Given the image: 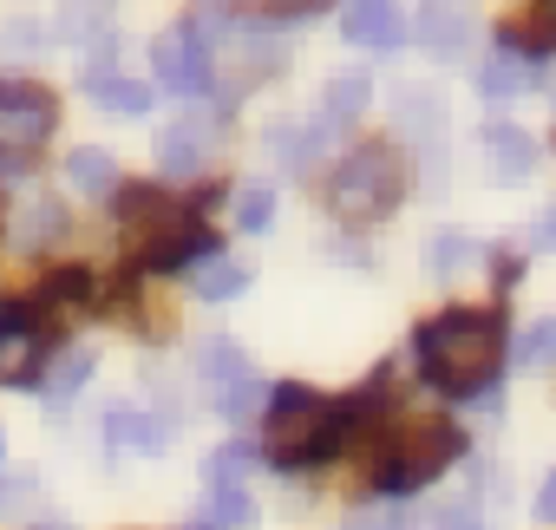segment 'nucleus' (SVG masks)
<instances>
[{
    "label": "nucleus",
    "instance_id": "9d476101",
    "mask_svg": "<svg viewBox=\"0 0 556 530\" xmlns=\"http://www.w3.org/2000/svg\"><path fill=\"white\" fill-rule=\"evenodd\" d=\"M341 34L367 53H393L406 40V14H400V0H348L341 8Z\"/></svg>",
    "mask_w": 556,
    "mask_h": 530
},
{
    "label": "nucleus",
    "instance_id": "a878e982",
    "mask_svg": "<svg viewBox=\"0 0 556 530\" xmlns=\"http://www.w3.org/2000/svg\"><path fill=\"white\" fill-rule=\"evenodd\" d=\"M249 465H255L249 445H223V452H210V491H236Z\"/></svg>",
    "mask_w": 556,
    "mask_h": 530
},
{
    "label": "nucleus",
    "instance_id": "39448f33",
    "mask_svg": "<svg viewBox=\"0 0 556 530\" xmlns=\"http://www.w3.org/2000/svg\"><path fill=\"white\" fill-rule=\"evenodd\" d=\"M400 203V157L387 144H361L341 157V171L328 177V210L341 223H374Z\"/></svg>",
    "mask_w": 556,
    "mask_h": 530
},
{
    "label": "nucleus",
    "instance_id": "bb28decb",
    "mask_svg": "<svg viewBox=\"0 0 556 530\" xmlns=\"http://www.w3.org/2000/svg\"><path fill=\"white\" fill-rule=\"evenodd\" d=\"M517 361H523V367H549V361H556V321H530V328L517 335Z\"/></svg>",
    "mask_w": 556,
    "mask_h": 530
},
{
    "label": "nucleus",
    "instance_id": "f8f14e48",
    "mask_svg": "<svg viewBox=\"0 0 556 530\" xmlns=\"http://www.w3.org/2000/svg\"><path fill=\"white\" fill-rule=\"evenodd\" d=\"M419 47L426 53H439V60H458L465 47H471V21L458 14V8H445V0H432V8H419Z\"/></svg>",
    "mask_w": 556,
    "mask_h": 530
},
{
    "label": "nucleus",
    "instance_id": "f257e3e1",
    "mask_svg": "<svg viewBox=\"0 0 556 530\" xmlns=\"http://www.w3.org/2000/svg\"><path fill=\"white\" fill-rule=\"evenodd\" d=\"M413 354L439 393H458V400L491 393V380L504 367V315L497 308H445L439 321H426L413 335Z\"/></svg>",
    "mask_w": 556,
    "mask_h": 530
},
{
    "label": "nucleus",
    "instance_id": "6e6552de",
    "mask_svg": "<svg viewBox=\"0 0 556 530\" xmlns=\"http://www.w3.org/2000/svg\"><path fill=\"white\" fill-rule=\"evenodd\" d=\"M151 66H157V86L177 92V99L210 92L216 66H210V34H203V21H184V27L157 34V40H151Z\"/></svg>",
    "mask_w": 556,
    "mask_h": 530
},
{
    "label": "nucleus",
    "instance_id": "393cba45",
    "mask_svg": "<svg viewBox=\"0 0 556 530\" xmlns=\"http://www.w3.org/2000/svg\"><path fill=\"white\" fill-rule=\"evenodd\" d=\"M400 125H406V131H419V138H439V125H445V118H439V99L406 86V92H400Z\"/></svg>",
    "mask_w": 556,
    "mask_h": 530
},
{
    "label": "nucleus",
    "instance_id": "9b49d317",
    "mask_svg": "<svg viewBox=\"0 0 556 530\" xmlns=\"http://www.w3.org/2000/svg\"><path fill=\"white\" fill-rule=\"evenodd\" d=\"M210 118H177L164 138H157V171L164 177H197L203 164H210Z\"/></svg>",
    "mask_w": 556,
    "mask_h": 530
},
{
    "label": "nucleus",
    "instance_id": "5701e85b",
    "mask_svg": "<svg viewBox=\"0 0 556 530\" xmlns=\"http://www.w3.org/2000/svg\"><path fill=\"white\" fill-rule=\"evenodd\" d=\"M86 295H92V276H86V269H53V276L40 282L34 308H73V302H86Z\"/></svg>",
    "mask_w": 556,
    "mask_h": 530
},
{
    "label": "nucleus",
    "instance_id": "6ab92c4d",
    "mask_svg": "<svg viewBox=\"0 0 556 530\" xmlns=\"http://www.w3.org/2000/svg\"><path fill=\"white\" fill-rule=\"evenodd\" d=\"M242 289H249V269H242V262H223V255L197 262V295H203V302H229V295H242Z\"/></svg>",
    "mask_w": 556,
    "mask_h": 530
},
{
    "label": "nucleus",
    "instance_id": "c756f323",
    "mask_svg": "<svg viewBox=\"0 0 556 530\" xmlns=\"http://www.w3.org/2000/svg\"><path fill=\"white\" fill-rule=\"evenodd\" d=\"M348 530H406V517L400 510H361V517H348Z\"/></svg>",
    "mask_w": 556,
    "mask_h": 530
},
{
    "label": "nucleus",
    "instance_id": "a211bd4d",
    "mask_svg": "<svg viewBox=\"0 0 556 530\" xmlns=\"http://www.w3.org/2000/svg\"><path fill=\"white\" fill-rule=\"evenodd\" d=\"M105 432H112V445H138V452H157L164 445V426L144 419L138 406H112L105 413Z\"/></svg>",
    "mask_w": 556,
    "mask_h": 530
},
{
    "label": "nucleus",
    "instance_id": "f3484780",
    "mask_svg": "<svg viewBox=\"0 0 556 530\" xmlns=\"http://www.w3.org/2000/svg\"><path fill=\"white\" fill-rule=\"evenodd\" d=\"M66 177H73L79 197H112V190H118V164H112V151H73V157H66Z\"/></svg>",
    "mask_w": 556,
    "mask_h": 530
},
{
    "label": "nucleus",
    "instance_id": "dca6fc26",
    "mask_svg": "<svg viewBox=\"0 0 556 530\" xmlns=\"http://www.w3.org/2000/svg\"><path fill=\"white\" fill-rule=\"evenodd\" d=\"M478 86H484V99H517L523 86H536V60H523V53H497V60L478 73Z\"/></svg>",
    "mask_w": 556,
    "mask_h": 530
},
{
    "label": "nucleus",
    "instance_id": "7ed1b4c3",
    "mask_svg": "<svg viewBox=\"0 0 556 530\" xmlns=\"http://www.w3.org/2000/svg\"><path fill=\"white\" fill-rule=\"evenodd\" d=\"M118 216H125V249L138 269H190V262L216 255V236L203 229L197 203H177V197L138 184L118 197Z\"/></svg>",
    "mask_w": 556,
    "mask_h": 530
},
{
    "label": "nucleus",
    "instance_id": "4468645a",
    "mask_svg": "<svg viewBox=\"0 0 556 530\" xmlns=\"http://www.w3.org/2000/svg\"><path fill=\"white\" fill-rule=\"evenodd\" d=\"M367 112V79L361 73H348V79H334L328 86V99H321V125H308L315 138H328V131H341V125H354Z\"/></svg>",
    "mask_w": 556,
    "mask_h": 530
},
{
    "label": "nucleus",
    "instance_id": "b1692460",
    "mask_svg": "<svg viewBox=\"0 0 556 530\" xmlns=\"http://www.w3.org/2000/svg\"><path fill=\"white\" fill-rule=\"evenodd\" d=\"M268 223H275V190H268V184H249V190H236V229L262 236Z\"/></svg>",
    "mask_w": 556,
    "mask_h": 530
},
{
    "label": "nucleus",
    "instance_id": "2eb2a0df",
    "mask_svg": "<svg viewBox=\"0 0 556 530\" xmlns=\"http://www.w3.org/2000/svg\"><path fill=\"white\" fill-rule=\"evenodd\" d=\"M86 92H92L105 112H118V118H144V112H151V86H138V79H118V73H99V79H86Z\"/></svg>",
    "mask_w": 556,
    "mask_h": 530
},
{
    "label": "nucleus",
    "instance_id": "423d86ee",
    "mask_svg": "<svg viewBox=\"0 0 556 530\" xmlns=\"http://www.w3.org/2000/svg\"><path fill=\"white\" fill-rule=\"evenodd\" d=\"M60 125V105L40 79H0V157H27L53 138Z\"/></svg>",
    "mask_w": 556,
    "mask_h": 530
},
{
    "label": "nucleus",
    "instance_id": "4be33fe9",
    "mask_svg": "<svg viewBox=\"0 0 556 530\" xmlns=\"http://www.w3.org/2000/svg\"><path fill=\"white\" fill-rule=\"evenodd\" d=\"M60 229H66V210H60L53 197H40L34 210H21V229H14V236H21V249H47Z\"/></svg>",
    "mask_w": 556,
    "mask_h": 530
},
{
    "label": "nucleus",
    "instance_id": "412c9836",
    "mask_svg": "<svg viewBox=\"0 0 556 530\" xmlns=\"http://www.w3.org/2000/svg\"><path fill=\"white\" fill-rule=\"evenodd\" d=\"M249 517H255V504L242 491H210V504L197 510L190 530H249Z\"/></svg>",
    "mask_w": 556,
    "mask_h": 530
},
{
    "label": "nucleus",
    "instance_id": "f03ea898",
    "mask_svg": "<svg viewBox=\"0 0 556 530\" xmlns=\"http://www.w3.org/2000/svg\"><path fill=\"white\" fill-rule=\"evenodd\" d=\"M262 406H268V413H262V445H268V458H275V465H315V458H328V452L354 432L367 393H361V400H328V393H308V387H275Z\"/></svg>",
    "mask_w": 556,
    "mask_h": 530
},
{
    "label": "nucleus",
    "instance_id": "c85d7f7f",
    "mask_svg": "<svg viewBox=\"0 0 556 530\" xmlns=\"http://www.w3.org/2000/svg\"><path fill=\"white\" fill-rule=\"evenodd\" d=\"M432 530H478V510H471V504H445V510L432 517Z\"/></svg>",
    "mask_w": 556,
    "mask_h": 530
},
{
    "label": "nucleus",
    "instance_id": "473e14b6",
    "mask_svg": "<svg viewBox=\"0 0 556 530\" xmlns=\"http://www.w3.org/2000/svg\"><path fill=\"white\" fill-rule=\"evenodd\" d=\"M536 517H543V523H556V471H549V478H543V491H536Z\"/></svg>",
    "mask_w": 556,
    "mask_h": 530
},
{
    "label": "nucleus",
    "instance_id": "7c9ffc66",
    "mask_svg": "<svg viewBox=\"0 0 556 530\" xmlns=\"http://www.w3.org/2000/svg\"><path fill=\"white\" fill-rule=\"evenodd\" d=\"M14 504H34V478H8V484H0V510H14Z\"/></svg>",
    "mask_w": 556,
    "mask_h": 530
},
{
    "label": "nucleus",
    "instance_id": "20e7f679",
    "mask_svg": "<svg viewBox=\"0 0 556 530\" xmlns=\"http://www.w3.org/2000/svg\"><path fill=\"white\" fill-rule=\"evenodd\" d=\"M458 452H465V439H458L452 419H439V413H400L393 432H387V445H380L374 484L393 491V497H400V491H419V484H432Z\"/></svg>",
    "mask_w": 556,
    "mask_h": 530
},
{
    "label": "nucleus",
    "instance_id": "0eeeda50",
    "mask_svg": "<svg viewBox=\"0 0 556 530\" xmlns=\"http://www.w3.org/2000/svg\"><path fill=\"white\" fill-rule=\"evenodd\" d=\"M197 367H203V380H210V400H216V413L223 419H255L262 413V374L249 367V354L236 348V341H203V354H197Z\"/></svg>",
    "mask_w": 556,
    "mask_h": 530
},
{
    "label": "nucleus",
    "instance_id": "cd10ccee",
    "mask_svg": "<svg viewBox=\"0 0 556 530\" xmlns=\"http://www.w3.org/2000/svg\"><path fill=\"white\" fill-rule=\"evenodd\" d=\"M60 34H73V40H105V0H73Z\"/></svg>",
    "mask_w": 556,
    "mask_h": 530
},
{
    "label": "nucleus",
    "instance_id": "2f4dec72",
    "mask_svg": "<svg viewBox=\"0 0 556 530\" xmlns=\"http://www.w3.org/2000/svg\"><path fill=\"white\" fill-rule=\"evenodd\" d=\"M465 255H471V242H465V236H445V242H439V269H458Z\"/></svg>",
    "mask_w": 556,
    "mask_h": 530
},
{
    "label": "nucleus",
    "instance_id": "1a4fd4ad",
    "mask_svg": "<svg viewBox=\"0 0 556 530\" xmlns=\"http://www.w3.org/2000/svg\"><path fill=\"white\" fill-rule=\"evenodd\" d=\"M47 374V328L27 302H0V387H40Z\"/></svg>",
    "mask_w": 556,
    "mask_h": 530
},
{
    "label": "nucleus",
    "instance_id": "72a5a7b5",
    "mask_svg": "<svg viewBox=\"0 0 556 530\" xmlns=\"http://www.w3.org/2000/svg\"><path fill=\"white\" fill-rule=\"evenodd\" d=\"M530 242H536V249H556V210H543V223L530 229Z\"/></svg>",
    "mask_w": 556,
    "mask_h": 530
},
{
    "label": "nucleus",
    "instance_id": "ddd939ff",
    "mask_svg": "<svg viewBox=\"0 0 556 530\" xmlns=\"http://www.w3.org/2000/svg\"><path fill=\"white\" fill-rule=\"evenodd\" d=\"M484 151H491V177L497 184H523L536 171V144L517 131V125H491L484 131Z\"/></svg>",
    "mask_w": 556,
    "mask_h": 530
},
{
    "label": "nucleus",
    "instance_id": "aec40b11",
    "mask_svg": "<svg viewBox=\"0 0 556 530\" xmlns=\"http://www.w3.org/2000/svg\"><path fill=\"white\" fill-rule=\"evenodd\" d=\"M86 380H92V354H60V361L40 374V393H47L53 406H66V400H73Z\"/></svg>",
    "mask_w": 556,
    "mask_h": 530
}]
</instances>
